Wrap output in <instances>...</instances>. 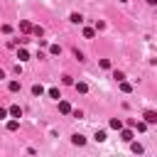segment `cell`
<instances>
[{"instance_id": "cell-23", "label": "cell", "mask_w": 157, "mask_h": 157, "mask_svg": "<svg viewBox=\"0 0 157 157\" xmlns=\"http://www.w3.org/2000/svg\"><path fill=\"white\" fill-rule=\"evenodd\" d=\"M0 118H7V110L5 108H0Z\"/></svg>"}, {"instance_id": "cell-8", "label": "cell", "mask_w": 157, "mask_h": 157, "mask_svg": "<svg viewBox=\"0 0 157 157\" xmlns=\"http://www.w3.org/2000/svg\"><path fill=\"white\" fill-rule=\"evenodd\" d=\"M17 59H20V61H27V59H29V52H27L25 47H22V49H17Z\"/></svg>"}, {"instance_id": "cell-1", "label": "cell", "mask_w": 157, "mask_h": 157, "mask_svg": "<svg viewBox=\"0 0 157 157\" xmlns=\"http://www.w3.org/2000/svg\"><path fill=\"white\" fill-rule=\"evenodd\" d=\"M128 125L135 128L137 132H145V130H147V123H145V120H128Z\"/></svg>"}, {"instance_id": "cell-17", "label": "cell", "mask_w": 157, "mask_h": 157, "mask_svg": "<svg viewBox=\"0 0 157 157\" xmlns=\"http://www.w3.org/2000/svg\"><path fill=\"white\" fill-rule=\"evenodd\" d=\"M49 54H54V56L61 54V47H59V44H52V47H49Z\"/></svg>"}, {"instance_id": "cell-5", "label": "cell", "mask_w": 157, "mask_h": 157, "mask_svg": "<svg viewBox=\"0 0 157 157\" xmlns=\"http://www.w3.org/2000/svg\"><path fill=\"white\" fill-rule=\"evenodd\" d=\"M7 113H10L12 118H22V108H20V105H10V110H7Z\"/></svg>"}, {"instance_id": "cell-25", "label": "cell", "mask_w": 157, "mask_h": 157, "mask_svg": "<svg viewBox=\"0 0 157 157\" xmlns=\"http://www.w3.org/2000/svg\"><path fill=\"white\" fill-rule=\"evenodd\" d=\"M0 78H5V71H2V69H0Z\"/></svg>"}, {"instance_id": "cell-9", "label": "cell", "mask_w": 157, "mask_h": 157, "mask_svg": "<svg viewBox=\"0 0 157 157\" xmlns=\"http://www.w3.org/2000/svg\"><path fill=\"white\" fill-rule=\"evenodd\" d=\"M118 83H120V91H123V93H130V91H132V86H130L125 78H123V81H118Z\"/></svg>"}, {"instance_id": "cell-10", "label": "cell", "mask_w": 157, "mask_h": 157, "mask_svg": "<svg viewBox=\"0 0 157 157\" xmlns=\"http://www.w3.org/2000/svg\"><path fill=\"white\" fill-rule=\"evenodd\" d=\"M110 128H113V130H120V128H123V120H120V118H110Z\"/></svg>"}, {"instance_id": "cell-16", "label": "cell", "mask_w": 157, "mask_h": 157, "mask_svg": "<svg viewBox=\"0 0 157 157\" xmlns=\"http://www.w3.org/2000/svg\"><path fill=\"white\" fill-rule=\"evenodd\" d=\"M32 32H34L37 37H42V34H44V27H39V25H32Z\"/></svg>"}, {"instance_id": "cell-12", "label": "cell", "mask_w": 157, "mask_h": 157, "mask_svg": "<svg viewBox=\"0 0 157 157\" xmlns=\"http://www.w3.org/2000/svg\"><path fill=\"white\" fill-rule=\"evenodd\" d=\"M69 20H71L74 25H81V22H83V17H81L78 12H71V17H69Z\"/></svg>"}, {"instance_id": "cell-24", "label": "cell", "mask_w": 157, "mask_h": 157, "mask_svg": "<svg viewBox=\"0 0 157 157\" xmlns=\"http://www.w3.org/2000/svg\"><path fill=\"white\" fill-rule=\"evenodd\" d=\"M147 5H157V0H147Z\"/></svg>"}, {"instance_id": "cell-6", "label": "cell", "mask_w": 157, "mask_h": 157, "mask_svg": "<svg viewBox=\"0 0 157 157\" xmlns=\"http://www.w3.org/2000/svg\"><path fill=\"white\" fill-rule=\"evenodd\" d=\"M17 128H20V118H12V120H7V130H10V132H15Z\"/></svg>"}, {"instance_id": "cell-13", "label": "cell", "mask_w": 157, "mask_h": 157, "mask_svg": "<svg viewBox=\"0 0 157 157\" xmlns=\"http://www.w3.org/2000/svg\"><path fill=\"white\" fill-rule=\"evenodd\" d=\"M83 37H86V39H93V37H96V29H93V27H86V29H83Z\"/></svg>"}, {"instance_id": "cell-2", "label": "cell", "mask_w": 157, "mask_h": 157, "mask_svg": "<svg viewBox=\"0 0 157 157\" xmlns=\"http://www.w3.org/2000/svg\"><path fill=\"white\" fill-rule=\"evenodd\" d=\"M142 118H145V123H147V125H155V123H157V113H155V110H145V115H142Z\"/></svg>"}, {"instance_id": "cell-26", "label": "cell", "mask_w": 157, "mask_h": 157, "mask_svg": "<svg viewBox=\"0 0 157 157\" xmlns=\"http://www.w3.org/2000/svg\"><path fill=\"white\" fill-rule=\"evenodd\" d=\"M118 2H125V0H118Z\"/></svg>"}, {"instance_id": "cell-14", "label": "cell", "mask_w": 157, "mask_h": 157, "mask_svg": "<svg viewBox=\"0 0 157 157\" xmlns=\"http://www.w3.org/2000/svg\"><path fill=\"white\" fill-rule=\"evenodd\" d=\"M130 150H132L135 155H140V152H142V145H140V142H132V140H130Z\"/></svg>"}, {"instance_id": "cell-20", "label": "cell", "mask_w": 157, "mask_h": 157, "mask_svg": "<svg viewBox=\"0 0 157 157\" xmlns=\"http://www.w3.org/2000/svg\"><path fill=\"white\" fill-rule=\"evenodd\" d=\"M105 140V130H96V142H103Z\"/></svg>"}, {"instance_id": "cell-15", "label": "cell", "mask_w": 157, "mask_h": 157, "mask_svg": "<svg viewBox=\"0 0 157 157\" xmlns=\"http://www.w3.org/2000/svg\"><path fill=\"white\" fill-rule=\"evenodd\" d=\"M7 88H10L12 93H15V91H20L22 86H20V81H10V83H7Z\"/></svg>"}, {"instance_id": "cell-7", "label": "cell", "mask_w": 157, "mask_h": 157, "mask_svg": "<svg viewBox=\"0 0 157 157\" xmlns=\"http://www.w3.org/2000/svg\"><path fill=\"white\" fill-rule=\"evenodd\" d=\"M120 140H123V142H130V140H132V130H123V128H120Z\"/></svg>"}, {"instance_id": "cell-4", "label": "cell", "mask_w": 157, "mask_h": 157, "mask_svg": "<svg viewBox=\"0 0 157 157\" xmlns=\"http://www.w3.org/2000/svg\"><path fill=\"white\" fill-rule=\"evenodd\" d=\"M59 113H64V115H69V113H71V105H69L66 101H59Z\"/></svg>"}, {"instance_id": "cell-19", "label": "cell", "mask_w": 157, "mask_h": 157, "mask_svg": "<svg viewBox=\"0 0 157 157\" xmlns=\"http://www.w3.org/2000/svg\"><path fill=\"white\" fill-rule=\"evenodd\" d=\"M32 93H34V96H42V93H44V88H42L39 83H34V86H32Z\"/></svg>"}, {"instance_id": "cell-11", "label": "cell", "mask_w": 157, "mask_h": 157, "mask_svg": "<svg viewBox=\"0 0 157 157\" xmlns=\"http://www.w3.org/2000/svg\"><path fill=\"white\" fill-rule=\"evenodd\" d=\"M71 142L81 147V145H86V137H83V135H74V137H71Z\"/></svg>"}, {"instance_id": "cell-3", "label": "cell", "mask_w": 157, "mask_h": 157, "mask_svg": "<svg viewBox=\"0 0 157 157\" xmlns=\"http://www.w3.org/2000/svg\"><path fill=\"white\" fill-rule=\"evenodd\" d=\"M20 32H22V34H29V32H32V22H29V20H20Z\"/></svg>"}, {"instance_id": "cell-21", "label": "cell", "mask_w": 157, "mask_h": 157, "mask_svg": "<svg viewBox=\"0 0 157 157\" xmlns=\"http://www.w3.org/2000/svg\"><path fill=\"white\" fill-rule=\"evenodd\" d=\"M113 78H115V81H123V78H125V74H123V71H118V69H115V71H113Z\"/></svg>"}, {"instance_id": "cell-18", "label": "cell", "mask_w": 157, "mask_h": 157, "mask_svg": "<svg viewBox=\"0 0 157 157\" xmlns=\"http://www.w3.org/2000/svg\"><path fill=\"white\" fill-rule=\"evenodd\" d=\"M76 91H78V93H86V91H88V86H86L83 81H78V83H76Z\"/></svg>"}, {"instance_id": "cell-22", "label": "cell", "mask_w": 157, "mask_h": 157, "mask_svg": "<svg viewBox=\"0 0 157 157\" xmlns=\"http://www.w3.org/2000/svg\"><path fill=\"white\" fill-rule=\"evenodd\" d=\"M49 96H52V98H56V101L61 98V96H59V88H49Z\"/></svg>"}]
</instances>
